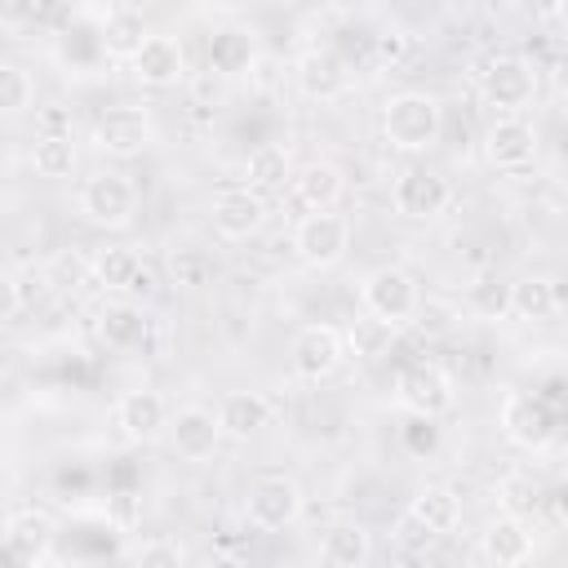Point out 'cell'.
<instances>
[{
    "mask_svg": "<svg viewBox=\"0 0 568 568\" xmlns=\"http://www.w3.org/2000/svg\"><path fill=\"white\" fill-rule=\"evenodd\" d=\"M439 129H444V106L422 89H399L382 102V138L404 155L430 151L439 142Z\"/></svg>",
    "mask_w": 568,
    "mask_h": 568,
    "instance_id": "1",
    "label": "cell"
},
{
    "mask_svg": "<svg viewBox=\"0 0 568 568\" xmlns=\"http://www.w3.org/2000/svg\"><path fill=\"white\" fill-rule=\"evenodd\" d=\"M359 302H364L368 315L404 328L422 311V288H417V275L413 271H404V266H377V271H368L359 280Z\"/></svg>",
    "mask_w": 568,
    "mask_h": 568,
    "instance_id": "2",
    "label": "cell"
},
{
    "mask_svg": "<svg viewBox=\"0 0 568 568\" xmlns=\"http://www.w3.org/2000/svg\"><path fill=\"white\" fill-rule=\"evenodd\" d=\"M155 138V124H151V111L146 106H133V102H120V106H106L93 115L89 124V142L98 155H111V160H129V155H142Z\"/></svg>",
    "mask_w": 568,
    "mask_h": 568,
    "instance_id": "3",
    "label": "cell"
},
{
    "mask_svg": "<svg viewBox=\"0 0 568 568\" xmlns=\"http://www.w3.org/2000/svg\"><path fill=\"white\" fill-rule=\"evenodd\" d=\"M537 67L524 58V53H493L479 71V89H484V102L497 106L501 115H519L524 106H532L537 98Z\"/></svg>",
    "mask_w": 568,
    "mask_h": 568,
    "instance_id": "4",
    "label": "cell"
},
{
    "mask_svg": "<svg viewBox=\"0 0 568 568\" xmlns=\"http://www.w3.org/2000/svg\"><path fill=\"white\" fill-rule=\"evenodd\" d=\"M138 213V186L129 173H93L84 186H80V217L89 226H102V231H120L129 226Z\"/></svg>",
    "mask_w": 568,
    "mask_h": 568,
    "instance_id": "5",
    "label": "cell"
},
{
    "mask_svg": "<svg viewBox=\"0 0 568 568\" xmlns=\"http://www.w3.org/2000/svg\"><path fill=\"white\" fill-rule=\"evenodd\" d=\"M302 501H306V497H302L297 479L284 475V470H271V475H257V479L248 484L244 515H248L253 528H262V532H280V528H288V524L302 519Z\"/></svg>",
    "mask_w": 568,
    "mask_h": 568,
    "instance_id": "6",
    "label": "cell"
},
{
    "mask_svg": "<svg viewBox=\"0 0 568 568\" xmlns=\"http://www.w3.org/2000/svg\"><path fill=\"white\" fill-rule=\"evenodd\" d=\"M293 248H297V257L306 262V266H315V271H328V266H337L342 257H346V248H351V222L342 217V213H306L297 226H293Z\"/></svg>",
    "mask_w": 568,
    "mask_h": 568,
    "instance_id": "7",
    "label": "cell"
},
{
    "mask_svg": "<svg viewBox=\"0 0 568 568\" xmlns=\"http://www.w3.org/2000/svg\"><path fill=\"white\" fill-rule=\"evenodd\" d=\"M457 390H453V377L439 368V364H408L399 377H395V404L413 417H444L453 408Z\"/></svg>",
    "mask_w": 568,
    "mask_h": 568,
    "instance_id": "8",
    "label": "cell"
},
{
    "mask_svg": "<svg viewBox=\"0 0 568 568\" xmlns=\"http://www.w3.org/2000/svg\"><path fill=\"white\" fill-rule=\"evenodd\" d=\"M497 422H501V435H506L515 448H524V453H546V448L555 444V413H550L546 399H537V395L510 390V395L501 399Z\"/></svg>",
    "mask_w": 568,
    "mask_h": 568,
    "instance_id": "9",
    "label": "cell"
},
{
    "mask_svg": "<svg viewBox=\"0 0 568 568\" xmlns=\"http://www.w3.org/2000/svg\"><path fill=\"white\" fill-rule=\"evenodd\" d=\"M288 355H293V373H297L302 382H324V377H333V373L342 368V359H346V333L333 328V324H302V328L293 333Z\"/></svg>",
    "mask_w": 568,
    "mask_h": 568,
    "instance_id": "10",
    "label": "cell"
},
{
    "mask_svg": "<svg viewBox=\"0 0 568 568\" xmlns=\"http://www.w3.org/2000/svg\"><path fill=\"white\" fill-rule=\"evenodd\" d=\"M390 204L408 222H435L453 204V186H448V178H439L430 169H404L390 182Z\"/></svg>",
    "mask_w": 568,
    "mask_h": 568,
    "instance_id": "11",
    "label": "cell"
},
{
    "mask_svg": "<svg viewBox=\"0 0 568 568\" xmlns=\"http://www.w3.org/2000/svg\"><path fill=\"white\" fill-rule=\"evenodd\" d=\"M293 80H297L302 98H311V102H337L351 89V67H346V58L333 44H311L297 58Z\"/></svg>",
    "mask_w": 568,
    "mask_h": 568,
    "instance_id": "12",
    "label": "cell"
},
{
    "mask_svg": "<svg viewBox=\"0 0 568 568\" xmlns=\"http://www.w3.org/2000/svg\"><path fill=\"white\" fill-rule=\"evenodd\" d=\"M484 160L501 173H519L537 160V129L524 115H497L484 133Z\"/></svg>",
    "mask_w": 568,
    "mask_h": 568,
    "instance_id": "13",
    "label": "cell"
},
{
    "mask_svg": "<svg viewBox=\"0 0 568 568\" xmlns=\"http://www.w3.org/2000/svg\"><path fill=\"white\" fill-rule=\"evenodd\" d=\"M222 439H226V435H222V422H217V413L204 408V404H186V408H178L173 422H169V444H173V453L186 457V462H209Z\"/></svg>",
    "mask_w": 568,
    "mask_h": 568,
    "instance_id": "14",
    "label": "cell"
},
{
    "mask_svg": "<svg viewBox=\"0 0 568 568\" xmlns=\"http://www.w3.org/2000/svg\"><path fill=\"white\" fill-rule=\"evenodd\" d=\"M169 422H173V413H169V404H164L160 390L138 386V390H124L120 404H115V426H120V435L133 439V444L160 439V435L169 430Z\"/></svg>",
    "mask_w": 568,
    "mask_h": 568,
    "instance_id": "15",
    "label": "cell"
},
{
    "mask_svg": "<svg viewBox=\"0 0 568 568\" xmlns=\"http://www.w3.org/2000/svg\"><path fill=\"white\" fill-rule=\"evenodd\" d=\"M98 49L111 58V62H133L138 53H142V44L151 40V31H146V18H142V9H133V4H106V13L98 18Z\"/></svg>",
    "mask_w": 568,
    "mask_h": 568,
    "instance_id": "16",
    "label": "cell"
},
{
    "mask_svg": "<svg viewBox=\"0 0 568 568\" xmlns=\"http://www.w3.org/2000/svg\"><path fill=\"white\" fill-rule=\"evenodd\" d=\"M133 80L146 84V89H173L182 75H186V49L178 36H164V31H151V40L142 44V53L129 62Z\"/></svg>",
    "mask_w": 568,
    "mask_h": 568,
    "instance_id": "17",
    "label": "cell"
},
{
    "mask_svg": "<svg viewBox=\"0 0 568 568\" xmlns=\"http://www.w3.org/2000/svg\"><path fill=\"white\" fill-rule=\"evenodd\" d=\"M266 222V195L248 186H226L213 195V231L222 240H248Z\"/></svg>",
    "mask_w": 568,
    "mask_h": 568,
    "instance_id": "18",
    "label": "cell"
},
{
    "mask_svg": "<svg viewBox=\"0 0 568 568\" xmlns=\"http://www.w3.org/2000/svg\"><path fill=\"white\" fill-rule=\"evenodd\" d=\"M93 284L106 293H151V271L138 248L115 244L93 253Z\"/></svg>",
    "mask_w": 568,
    "mask_h": 568,
    "instance_id": "19",
    "label": "cell"
},
{
    "mask_svg": "<svg viewBox=\"0 0 568 568\" xmlns=\"http://www.w3.org/2000/svg\"><path fill=\"white\" fill-rule=\"evenodd\" d=\"M53 546V519L44 510H13L4 524V555L13 559V568L22 564H44Z\"/></svg>",
    "mask_w": 568,
    "mask_h": 568,
    "instance_id": "20",
    "label": "cell"
},
{
    "mask_svg": "<svg viewBox=\"0 0 568 568\" xmlns=\"http://www.w3.org/2000/svg\"><path fill=\"white\" fill-rule=\"evenodd\" d=\"M293 200H297V209H306V213H328V209H337V200H342V191H346V173L333 164V160H311V164H302L297 173H293Z\"/></svg>",
    "mask_w": 568,
    "mask_h": 568,
    "instance_id": "21",
    "label": "cell"
},
{
    "mask_svg": "<svg viewBox=\"0 0 568 568\" xmlns=\"http://www.w3.org/2000/svg\"><path fill=\"white\" fill-rule=\"evenodd\" d=\"M479 546H484V559H488L493 568H524V564L532 559V532H528V524H524L519 515H510V510L497 515V519H488Z\"/></svg>",
    "mask_w": 568,
    "mask_h": 568,
    "instance_id": "22",
    "label": "cell"
},
{
    "mask_svg": "<svg viewBox=\"0 0 568 568\" xmlns=\"http://www.w3.org/2000/svg\"><path fill=\"white\" fill-rule=\"evenodd\" d=\"M373 555V532L359 519H337L320 537V559L328 568H364Z\"/></svg>",
    "mask_w": 568,
    "mask_h": 568,
    "instance_id": "23",
    "label": "cell"
},
{
    "mask_svg": "<svg viewBox=\"0 0 568 568\" xmlns=\"http://www.w3.org/2000/svg\"><path fill=\"white\" fill-rule=\"evenodd\" d=\"M293 155H288V146H280V142H262V146H253L248 151V160H244V186L248 191H257V195H271V191H284V186H293Z\"/></svg>",
    "mask_w": 568,
    "mask_h": 568,
    "instance_id": "24",
    "label": "cell"
},
{
    "mask_svg": "<svg viewBox=\"0 0 568 568\" xmlns=\"http://www.w3.org/2000/svg\"><path fill=\"white\" fill-rule=\"evenodd\" d=\"M217 422H222L226 439H248L262 426H271V399L257 395V390H231L217 404Z\"/></svg>",
    "mask_w": 568,
    "mask_h": 568,
    "instance_id": "25",
    "label": "cell"
},
{
    "mask_svg": "<svg viewBox=\"0 0 568 568\" xmlns=\"http://www.w3.org/2000/svg\"><path fill=\"white\" fill-rule=\"evenodd\" d=\"M93 320H98V337H102L106 351H133L142 342V333H146V315L124 297L102 302Z\"/></svg>",
    "mask_w": 568,
    "mask_h": 568,
    "instance_id": "26",
    "label": "cell"
},
{
    "mask_svg": "<svg viewBox=\"0 0 568 568\" xmlns=\"http://www.w3.org/2000/svg\"><path fill=\"white\" fill-rule=\"evenodd\" d=\"M408 515H413L430 537H439V532H453V528L462 524V497H457L453 488H444V484H426V488L413 493Z\"/></svg>",
    "mask_w": 568,
    "mask_h": 568,
    "instance_id": "27",
    "label": "cell"
},
{
    "mask_svg": "<svg viewBox=\"0 0 568 568\" xmlns=\"http://www.w3.org/2000/svg\"><path fill=\"white\" fill-rule=\"evenodd\" d=\"M253 62H257V49L244 27H217L209 36V67L217 75H244L253 71Z\"/></svg>",
    "mask_w": 568,
    "mask_h": 568,
    "instance_id": "28",
    "label": "cell"
},
{
    "mask_svg": "<svg viewBox=\"0 0 568 568\" xmlns=\"http://www.w3.org/2000/svg\"><path fill=\"white\" fill-rule=\"evenodd\" d=\"M559 306V293H555V280L546 275H524L510 284V315L515 320H528V324H541L550 320Z\"/></svg>",
    "mask_w": 568,
    "mask_h": 568,
    "instance_id": "29",
    "label": "cell"
},
{
    "mask_svg": "<svg viewBox=\"0 0 568 568\" xmlns=\"http://www.w3.org/2000/svg\"><path fill=\"white\" fill-rule=\"evenodd\" d=\"M395 337H399L395 324H386V320H377V315L364 311L346 328V355H355V359H382V355H390Z\"/></svg>",
    "mask_w": 568,
    "mask_h": 568,
    "instance_id": "30",
    "label": "cell"
},
{
    "mask_svg": "<svg viewBox=\"0 0 568 568\" xmlns=\"http://www.w3.org/2000/svg\"><path fill=\"white\" fill-rule=\"evenodd\" d=\"M31 169L40 178H67L75 169V142L71 138H53V133H40L31 142Z\"/></svg>",
    "mask_w": 568,
    "mask_h": 568,
    "instance_id": "31",
    "label": "cell"
},
{
    "mask_svg": "<svg viewBox=\"0 0 568 568\" xmlns=\"http://www.w3.org/2000/svg\"><path fill=\"white\" fill-rule=\"evenodd\" d=\"M4 293H9V302H4V320H18L27 306H36V302H44L49 293H53V284H49V275H44V266L36 271V266H27V271H18V275H9V284H4Z\"/></svg>",
    "mask_w": 568,
    "mask_h": 568,
    "instance_id": "32",
    "label": "cell"
},
{
    "mask_svg": "<svg viewBox=\"0 0 568 568\" xmlns=\"http://www.w3.org/2000/svg\"><path fill=\"white\" fill-rule=\"evenodd\" d=\"M36 102V80L27 67L18 62H0V111L4 115H22Z\"/></svg>",
    "mask_w": 568,
    "mask_h": 568,
    "instance_id": "33",
    "label": "cell"
},
{
    "mask_svg": "<svg viewBox=\"0 0 568 568\" xmlns=\"http://www.w3.org/2000/svg\"><path fill=\"white\" fill-rule=\"evenodd\" d=\"M169 275L182 288H204L213 280V257L204 248H195V244H182V248L169 253Z\"/></svg>",
    "mask_w": 568,
    "mask_h": 568,
    "instance_id": "34",
    "label": "cell"
},
{
    "mask_svg": "<svg viewBox=\"0 0 568 568\" xmlns=\"http://www.w3.org/2000/svg\"><path fill=\"white\" fill-rule=\"evenodd\" d=\"M44 275H49L53 288H80V284H93V257L67 248V253H58V257L44 266Z\"/></svg>",
    "mask_w": 568,
    "mask_h": 568,
    "instance_id": "35",
    "label": "cell"
},
{
    "mask_svg": "<svg viewBox=\"0 0 568 568\" xmlns=\"http://www.w3.org/2000/svg\"><path fill=\"white\" fill-rule=\"evenodd\" d=\"M466 302H470V311H475L479 320H501V315H510V284H501V280H479V284H470Z\"/></svg>",
    "mask_w": 568,
    "mask_h": 568,
    "instance_id": "36",
    "label": "cell"
},
{
    "mask_svg": "<svg viewBox=\"0 0 568 568\" xmlns=\"http://www.w3.org/2000/svg\"><path fill=\"white\" fill-rule=\"evenodd\" d=\"M133 568H186V550L169 537H151L133 550Z\"/></svg>",
    "mask_w": 568,
    "mask_h": 568,
    "instance_id": "37",
    "label": "cell"
},
{
    "mask_svg": "<svg viewBox=\"0 0 568 568\" xmlns=\"http://www.w3.org/2000/svg\"><path fill=\"white\" fill-rule=\"evenodd\" d=\"M373 49H377V58H382V62H399V58L408 53V36L390 27V31H382V36H373Z\"/></svg>",
    "mask_w": 568,
    "mask_h": 568,
    "instance_id": "38",
    "label": "cell"
},
{
    "mask_svg": "<svg viewBox=\"0 0 568 568\" xmlns=\"http://www.w3.org/2000/svg\"><path fill=\"white\" fill-rule=\"evenodd\" d=\"M426 541H430V532H426L413 515H404V519H399V546H404V555H417Z\"/></svg>",
    "mask_w": 568,
    "mask_h": 568,
    "instance_id": "39",
    "label": "cell"
},
{
    "mask_svg": "<svg viewBox=\"0 0 568 568\" xmlns=\"http://www.w3.org/2000/svg\"><path fill=\"white\" fill-rule=\"evenodd\" d=\"M550 89H555L559 98H568V53L555 58V67H550Z\"/></svg>",
    "mask_w": 568,
    "mask_h": 568,
    "instance_id": "40",
    "label": "cell"
},
{
    "mask_svg": "<svg viewBox=\"0 0 568 568\" xmlns=\"http://www.w3.org/2000/svg\"><path fill=\"white\" fill-rule=\"evenodd\" d=\"M555 515H559V524H568V470H564V479L555 488Z\"/></svg>",
    "mask_w": 568,
    "mask_h": 568,
    "instance_id": "41",
    "label": "cell"
},
{
    "mask_svg": "<svg viewBox=\"0 0 568 568\" xmlns=\"http://www.w3.org/2000/svg\"><path fill=\"white\" fill-rule=\"evenodd\" d=\"M399 568H422V559H417V555H404V559H399Z\"/></svg>",
    "mask_w": 568,
    "mask_h": 568,
    "instance_id": "42",
    "label": "cell"
},
{
    "mask_svg": "<svg viewBox=\"0 0 568 568\" xmlns=\"http://www.w3.org/2000/svg\"><path fill=\"white\" fill-rule=\"evenodd\" d=\"M209 568H240L235 559H217V564H209Z\"/></svg>",
    "mask_w": 568,
    "mask_h": 568,
    "instance_id": "43",
    "label": "cell"
},
{
    "mask_svg": "<svg viewBox=\"0 0 568 568\" xmlns=\"http://www.w3.org/2000/svg\"><path fill=\"white\" fill-rule=\"evenodd\" d=\"M22 568H49V564H22Z\"/></svg>",
    "mask_w": 568,
    "mask_h": 568,
    "instance_id": "44",
    "label": "cell"
},
{
    "mask_svg": "<svg viewBox=\"0 0 568 568\" xmlns=\"http://www.w3.org/2000/svg\"><path fill=\"white\" fill-rule=\"evenodd\" d=\"M430 568H453V564H430Z\"/></svg>",
    "mask_w": 568,
    "mask_h": 568,
    "instance_id": "45",
    "label": "cell"
},
{
    "mask_svg": "<svg viewBox=\"0 0 568 568\" xmlns=\"http://www.w3.org/2000/svg\"><path fill=\"white\" fill-rule=\"evenodd\" d=\"M186 568H191V564H186Z\"/></svg>",
    "mask_w": 568,
    "mask_h": 568,
    "instance_id": "46",
    "label": "cell"
}]
</instances>
